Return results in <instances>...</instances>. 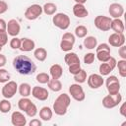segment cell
<instances>
[{
  "mask_svg": "<svg viewBox=\"0 0 126 126\" xmlns=\"http://www.w3.org/2000/svg\"><path fill=\"white\" fill-rule=\"evenodd\" d=\"M95 49H96V51L105 50V51H110V52H111V50H110V46H109V44H107V43H100V44L96 45Z\"/></svg>",
  "mask_w": 126,
  "mask_h": 126,
  "instance_id": "obj_43",
  "label": "cell"
},
{
  "mask_svg": "<svg viewBox=\"0 0 126 126\" xmlns=\"http://www.w3.org/2000/svg\"><path fill=\"white\" fill-rule=\"evenodd\" d=\"M25 112H26L27 116H29V117H34V116L37 114V107H36V105L32 102V103L30 105V107H29Z\"/></svg>",
  "mask_w": 126,
  "mask_h": 126,
  "instance_id": "obj_38",
  "label": "cell"
},
{
  "mask_svg": "<svg viewBox=\"0 0 126 126\" xmlns=\"http://www.w3.org/2000/svg\"><path fill=\"white\" fill-rule=\"evenodd\" d=\"M69 94H70V95L76 101H83L85 99V97H86V94H85L83 87L80 84H78V83L70 85V87H69Z\"/></svg>",
  "mask_w": 126,
  "mask_h": 126,
  "instance_id": "obj_7",
  "label": "cell"
},
{
  "mask_svg": "<svg viewBox=\"0 0 126 126\" xmlns=\"http://www.w3.org/2000/svg\"><path fill=\"white\" fill-rule=\"evenodd\" d=\"M116 66L118 67V73L122 78L126 77V60L125 59H121L118 60V62L116 63Z\"/></svg>",
  "mask_w": 126,
  "mask_h": 126,
  "instance_id": "obj_32",
  "label": "cell"
},
{
  "mask_svg": "<svg viewBox=\"0 0 126 126\" xmlns=\"http://www.w3.org/2000/svg\"><path fill=\"white\" fill-rule=\"evenodd\" d=\"M18 91L22 97H28L32 94V87L28 83H22L20 86H18Z\"/></svg>",
  "mask_w": 126,
  "mask_h": 126,
  "instance_id": "obj_22",
  "label": "cell"
},
{
  "mask_svg": "<svg viewBox=\"0 0 126 126\" xmlns=\"http://www.w3.org/2000/svg\"><path fill=\"white\" fill-rule=\"evenodd\" d=\"M111 21H112V19H111L110 17L98 15V16H96L95 19H94V26H95L96 29H98L99 31L107 32V31L110 30Z\"/></svg>",
  "mask_w": 126,
  "mask_h": 126,
  "instance_id": "obj_9",
  "label": "cell"
},
{
  "mask_svg": "<svg viewBox=\"0 0 126 126\" xmlns=\"http://www.w3.org/2000/svg\"><path fill=\"white\" fill-rule=\"evenodd\" d=\"M107 63H108V65L111 67V69L112 70H114V68L116 67V63H117V61H116V59L114 58V57H112V56H110V58L106 61Z\"/></svg>",
  "mask_w": 126,
  "mask_h": 126,
  "instance_id": "obj_46",
  "label": "cell"
},
{
  "mask_svg": "<svg viewBox=\"0 0 126 126\" xmlns=\"http://www.w3.org/2000/svg\"><path fill=\"white\" fill-rule=\"evenodd\" d=\"M32 103V101L30 99V98H28V97H22L21 99H19V101H18V107H19V109L20 110H22V111H26L29 107H30V105Z\"/></svg>",
  "mask_w": 126,
  "mask_h": 126,
  "instance_id": "obj_27",
  "label": "cell"
},
{
  "mask_svg": "<svg viewBox=\"0 0 126 126\" xmlns=\"http://www.w3.org/2000/svg\"><path fill=\"white\" fill-rule=\"evenodd\" d=\"M49 75L52 79H60L63 75V69L59 64H53L49 69Z\"/></svg>",
  "mask_w": 126,
  "mask_h": 126,
  "instance_id": "obj_19",
  "label": "cell"
},
{
  "mask_svg": "<svg viewBox=\"0 0 126 126\" xmlns=\"http://www.w3.org/2000/svg\"><path fill=\"white\" fill-rule=\"evenodd\" d=\"M29 125H30V126H41V125H42V122H41L39 119L33 118V119H32V120L29 122Z\"/></svg>",
  "mask_w": 126,
  "mask_h": 126,
  "instance_id": "obj_47",
  "label": "cell"
},
{
  "mask_svg": "<svg viewBox=\"0 0 126 126\" xmlns=\"http://www.w3.org/2000/svg\"><path fill=\"white\" fill-rule=\"evenodd\" d=\"M106 89L108 92V94H116L120 91V82L118 78L114 75L108 76L106 81H105Z\"/></svg>",
  "mask_w": 126,
  "mask_h": 126,
  "instance_id": "obj_6",
  "label": "cell"
},
{
  "mask_svg": "<svg viewBox=\"0 0 126 126\" xmlns=\"http://www.w3.org/2000/svg\"><path fill=\"white\" fill-rule=\"evenodd\" d=\"M119 113L123 116V117H126V103L123 102L119 108Z\"/></svg>",
  "mask_w": 126,
  "mask_h": 126,
  "instance_id": "obj_49",
  "label": "cell"
},
{
  "mask_svg": "<svg viewBox=\"0 0 126 126\" xmlns=\"http://www.w3.org/2000/svg\"><path fill=\"white\" fill-rule=\"evenodd\" d=\"M53 116V110L49 106H43L39 110V117L43 121H49L51 120Z\"/></svg>",
  "mask_w": 126,
  "mask_h": 126,
  "instance_id": "obj_20",
  "label": "cell"
},
{
  "mask_svg": "<svg viewBox=\"0 0 126 126\" xmlns=\"http://www.w3.org/2000/svg\"><path fill=\"white\" fill-rule=\"evenodd\" d=\"M6 32L9 35H11L13 37L17 36L21 32V26H20L19 22L16 19H11L10 21H8Z\"/></svg>",
  "mask_w": 126,
  "mask_h": 126,
  "instance_id": "obj_12",
  "label": "cell"
},
{
  "mask_svg": "<svg viewBox=\"0 0 126 126\" xmlns=\"http://www.w3.org/2000/svg\"><path fill=\"white\" fill-rule=\"evenodd\" d=\"M2 48H3V46L0 45V53H1V51H2Z\"/></svg>",
  "mask_w": 126,
  "mask_h": 126,
  "instance_id": "obj_52",
  "label": "cell"
},
{
  "mask_svg": "<svg viewBox=\"0 0 126 126\" xmlns=\"http://www.w3.org/2000/svg\"><path fill=\"white\" fill-rule=\"evenodd\" d=\"M68 67H69V72H70V74H72V75L77 74V73L80 72V70L82 69V67H81V62H80V63L72 64V65H70V66H68Z\"/></svg>",
  "mask_w": 126,
  "mask_h": 126,
  "instance_id": "obj_40",
  "label": "cell"
},
{
  "mask_svg": "<svg viewBox=\"0 0 126 126\" xmlns=\"http://www.w3.org/2000/svg\"><path fill=\"white\" fill-rule=\"evenodd\" d=\"M7 10H8V4L5 1L0 0V15L1 14H4Z\"/></svg>",
  "mask_w": 126,
  "mask_h": 126,
  "instance_id": "obj_45",
  "label": "cell"
},
{
  "mask_svg": "<svg viewBox=\"0 0 126 126\" xmlns=\"http://www.w3.org/2000/svg\"><path fill=\"white\" fill-rule=\"evenodd\" d=\"M87 81H88V86L91 88V89H98L100 88L103 83H104V80L102 78V76L100 74H91L88 78H87Z\"/></svg>",
  "mask_w": 126,
  "mask_h": 126,
  "instance_id": "obj_10",
  "label": "cell"
},
{
  "mask_svg": "<svg viewBox=\"0 0 126 126\" xmlns=\"http://www.w3.org/2000/svg\"><path fill=\"white\" fill-rule=\"evenodd\" d=\"M8 42V33L6 31H1L0 32V45L4 46Z\"/></svg>",
  "mask_w": 126,
  "mask_h": 126,
  "instance_id": "obj_41",
  "label": "cell"
},
{
  "mask_svg": "<svg viewBox=\"0 0 126 126\" xmlns=\"http://www.w3.org/2000/svg\"><path fill=\"white\" fill-rule=\"evenodd\" d=\"M110 56H111L110 55V51H105V50L96 51V54H95V57L100 62H106L110 58Z\"/></svg>",
  "mask_w": 126,
  "mask_h": 126,
  "instance_id": "obj_31",
  "label": "cell"
},
{
  "mask_svg": "<svg viewBox=\"0 0 126 126\" xmlns=\"http://www.w3.org/2000/svg\"><path fill=\"white\" fill-rule=\"evenodd\" d=\"M98 71H99V74H100L101 76H108L113 70L111 69V67L108 65L107 62H102V63L99 65Z\"/></svg>",
  "mask_w": 126,
  "mask_h": 126,
  "instance_id": "obj_30",
  "label": "cell"
},
{
  "mask_svg": "<svg viewBox=\"0 0 126 126\" xmlns=\"http://www.w3.org/2000/svg\"><path fill=\"white\" fill-rule=\"evenodd\" d=\"M64 61H65V63H66L68 66H70V65L75 64V63H80V58H79V56H78L75 52L69 51V52H67L66 55L64 56Z\"/></svg>",
  "mask_w": 126,
  "mask_h": 126,
  "instance_id": "obj_21",
  "label": "cell"
},
{
  "mask_svg": "<svg viewBox=\"0 0 126 126\" xmlns=\"http://www.w3.org/2000/svg\"><path fill=\"white\" fill-rule=\"evenodd\" d=\"M122 101V95L120 93L116 94H107L102 98V105L105 108H114Z\"/></svg>",
  "mask_w": 126,
  "mask_h": 126,
  "instance_id": "obj_5",
  "label": "cell"
},
{
  "mask_svg": "<svg viewBox=\"0 0 126 126\" xmlns=\"http://www.w3.org/2000/svg\"><path fill=\"white\" fill-rule=\"evenodd\" d=\"M35 80H36V82H38L39 84L44 85V84H47V83L49 82V80H50V75L47 74V73H45V72H41V73H38V74L36 75Z\"/></svg>",
  "mask_w": 126,
  "mask_h": 126,
  "instance_id": "obj_33",
  "label": "cell"
},
{
  "mask_svg": "<svg viewBox=\"0 0 126 126\" xmlns=\"http://www.w3.org/2000/svg\"><path fill=\"white\" fill-rule=\"evenodd\" d=\"M75 36L79 37V38H84L87 36V33H88V29L87 27L83 26V25H80V26H77L76 29H75Z\"/></svg>",
  "mask_w": 126,
  "mask_h": 126,
  "instance_id": "obj_28",
  "label": "cell"
},
{
  "mask_svg": "<svg viewBox=\"0 0 126 126\" xmlns=\"http://www.w3.org/2000/svg\"><path fill=\"white\" fill-rule=\"evenodd\" d=\"M43 13L42 7L38 4H32L29 6L25 11V18L29 21H34L36 20L41 14Z\"/></svg>",
  "mask_w": 126,
  "mask_h": 126,
  "instance_id": "obj_4",
  "label": "cell"
},
{
  "mask_svg": "<svg viewBox=\"0 0 126 126\" xmlns=\"http://www.w3.org/2000/svg\"><path fill=\"white\" fill-rule=\"evenodd\" d=\"M94 59H95L94 53H92V52L87 53V54L84 56V63L87 64V65H91L92 63H94Z\"/></svg>",
  "mask_w": 126,
  "mask_h": 126,
  "instance_id": "obj_39",
  "label": "cell"
},
{
  "mask_svg": "<svg viewBox=\"0 0 126 126\" xmlns=\"http://www.w3.org/2000/svg\"><path fill=\"white\" fill-rule=\"evenodd\" d=\"M42 11L44 14L48 15V16H51V15H54L57 11V6L54 4V3H51V2H47L45 3L43 6H42Z\"/></svg>",
  "mask_w": 126,
  "mask_h": 126,
  "instance_id": "obj_24",
  "label": "cell"
},
{
  "mask_svg": "<svg viewBox=\"0 0 126 126\" xmlns=\"http://www.w3.org/2000/svg\"><path fill=\"white\" fill-rule=\"evenodd\" d=\"M7 29V23L4 19H0V32L1 31H6Z\"/></svg>",
  "mask_w": 126,
  "mask_h": 126,
  "instance_id": "obj_50",
  "label": "cell"
},
{
  "mask_svg": "<svg viewBox=\"0 0 126 126\" xmlns=\"http://www.w3.org/2000/svg\"><path fill=\"white\" fill-rule=\"evenodd\" d=\"M108 43L114 47H120L125 44V36L123 33L113 32L108 36Z\"/></svg>",
  "mask_w": 126,
  "mask_h": 126,
  "instance_id": "obj_14",
  "label": "cell"
},
{
  "mask_svg": "<svg viewBox=\"0 0 126 126\" xmlns=\"http://www.w3.org/2000/svg\"><path fill=\"white\" fill-rule=\"evenodd\" d=\"M21 44H22V38H19L17 36H14L10 40V47L12 49H20Z\"/></svg>",
  "mask_w": 126,
  "mask_h": 126,
  "instance_id": "obj_37",
  "label": "cell"
},
{
  "mask_svg": "<svg viewBox=\"0 0 126 126\" xmlns=\"http://www.w3.org/2000/svg\"><path fill=\"white\" fill-rule=\"evenodd\" d=\"M108 13L111 18L113 19H119L124 14V8L119 3H112L108 7Z\"/></svg>",
  "mask_w": 126,
  "mask_h": 126,
  "instance_id": "obj_13",
  "label": "cell"
},
{
  "mask_svg": "<svg viewBox=\"0 0 126 126\" xmlns=\"http://www.w3.org/2000/svg\"><path fill=\"white\" fill-rule=\"evenodd\" d=\"M32 94L34 98H36L38 100H41V101L46 100L49 96L48 91L45 88H42V87H39V86H34L32 89Z\"/></svg>",
  "mask_w": 126,
  "mask_h": 126,
  "instance_id": "obj_11",
  "label": "cell"
},
{
  "mask_svg": "<svg viewBox=\"0 0 126 126\" xmlns=\"http://www.w3.org/2000/svg\"><path fill=\"white\" fill-rule=\"evenodd\" d=\"M48 88L53 92H59L62 90V83L59 81V79H52L50 78L49 82L47 83Z\"/></svg>",
  "mask_w": 126,
  "mask_h": 126,
  "instance_id": "obj_25",
  "label": "cell"
},
{
  "mask_svg": "<svg viewBox=\"0 0 126 126\" xmlns=\"http://www.w3.org/2000/svg\"><path fill=\"white\" fill-rule=\"evenodd\" d=\"M12 108V104L9 101V99L5 98L0 101V111L2 113H8Z\"/></svg>",
  "mask_w": 126,
  "mask_h": 126,
  "instance_id": "obj_34",
  "label": "cell"
},
{
  "mask_svg": "<svg viewBox=\"0 0 126 126\" xmlns=\"http://www.w3.org/2000/svg\"><path fill=\"white\" fill-rule=\"evenodd\" d=\"M73 46H74V43H72L70 41H67L64 39H61V41H60V49L64 52L71 51L73 49Z\"/></svg>",
  "mask_w": 126,
  "mask_h": 126,
  "instance_id": "obj_35",
  "label": "cell"
},
{
  "mask_svg": "<svg viewBox=\"0 0 126 126\" xmlns=\"http://www.w3.org/2000/svg\"><path fill=\"white\" fill-rule=\"evenodd\" d=\"M34 48H35V42L32 39L28 38V37L22 38V44H21L20 49L23 52H30V51L33 50Z\"/></svg>",
  "mask_w": 126,
  "mask_h": 126,
  "instance_id": "obj_17",
  "label": "cell"
},
{
  "mask_svg": "<svg viewBox=\"0 0 126 126\" xmlns=\"http://www.w3.org/2000/svg\"><path fill=\"white\" fill-rule=\"evenodd\" d=\"M14 69L21 75H32L36 71L35 63L26 55H18L13 59Z\"/></svg>",
  "mask_w": 126,
  "mask_h": 126,
  "instance_id": "obj_1",
  "label": "cell"
},
{
  "mask_svg": "<svg viewBox=\"0 0 126 126\" xmlns=\"http://www.w3.org/2000/svg\"><path fill=\"white\" fill-rule=\"evenodd\" d=\"M118 54H119V56H120L122 59H125V60H126V46H125V44H123V45H121V46L119 47V49H118Z\"/></svg>",
  "mask_w": 126,
  "mask_h": 126,
  "instance_id": "obj_44",
  "label": "cell"
},
{
  "mask_svg": "<svg viewBox=\"0 0 126 126\" xmlns=\"http://www.w3.org/2000/svg\"><path fill=\"white\" fill-rule=\"evenodd\" d=\"M10 79H11L10 73L4 68H0V83L1 84H3V83L5 84L8 81H10Z\"/></svg>",
  "mask_w": 126,
  "mask_h": 126,
  "instance_id": "obj_36",
  "label": "cell"
},
{
  "mask_svg": "<svg viewBox=\"0 0 126 126\" xmlns=\"http://www.w3.org/2000/svg\"><path fill=\"white\" fill-rule=\"evenodd\" d=\"M83 44H84V46H85L87 49L92 50V49H94V48L96 47V45H97V39H96V37L92 36V35L86 36L85 39H84Z\"/></svg>",
  "mask_w": 126,
  "mask_h": 126,
  "instance_id": "obj_23",
  "label": "cell"
},
{
  "mask_svg": "<svg viewBox=\"0 0 126 126\" xmlns=\"http://www.w3.org/2000/svg\"><path fill=\"white\" fill-rule=\"evenodd\" d=\"M73 14L77 18H85L89 15V12L84 4H78L76 3L73 6Z\"/></svg>",
  "mask_w": 126,
  "mask_h": 126,
  "instance_id": "obj_16",
  "label": "cell"
},
{
  "mask_svg": "<svg viewBox=\"0 0 126 126\" xmlns=\"http://www.w3.org/2000/svg\"><path fill=\"white\" fill-rule=\"evenodd\" d=\"M33 55H34V57H35L38 61L42 62V61H44V60L46 59V57H47V51H46V49L43 48V47H38V48L34 49Z\"/></svg>",
  "mask_w": 126,
  "mask_h": 126,
  "instance_id": "obj_26",
  "label": "cell"
},
{
  "mask_svg": "<svg viewBox=\"0 0 126 126\" xmlns=\"http://www.w3.org/2000/svg\"><path fill=\"white\" fill-rule=\"evenodd\" d=\"M87 72L84 70V69H81L80 72H78L77 74L74 75V80L76 83L78 84H83L87 81Z\"/></svg>",
  "mask_w": 126,
  "mask_h": 126,
  "instance_id": "obj_29",
  "label": "cell"
},
{
  "mask_svg": "<svg viewBox=\"0 0 126 126\" xmlns=\"http://www.w3.org/2000/svg\"><path fill=\"white\" fill-rule=\"evenodd\" d=\"M62 39L67 40V41H70V42H72V43H75V40H76L75 34H73V33H71V32H65V33L62 35Z\"/></svg>",
  "mask_w": 126,
  "mask_h": 126,
  "instance_id": "obj_42",
  "label": "cell"
},
{
  "mask_svg": "<svg viewBox=\"0 0 126 126\" xmlns=\"http://www.w3.org/2000/svg\"><path fill=\"white\" fill-rule=\"evenodd\" d=\"M52 22L55 27H57L58 29L63 30V31L67 30L71 23L69 16L65 13H55L52 18Z\"/></svg>",
  "mask_w": 126,
  "mask_h": 126,
  "instance_id": "obj_3",
  "label": "cell"
},
{
  "mask_svg": "<svg viewBox=\"0 0 126 126\" xmlns=\"http://www.w3.org/2000/svg\"><path fill=\"white\" fill-rule=\"evenodd\" d=\"M11 123L14 126H25L27 124V118L21 111H14L11 115Z\"/></svg>",
  "mask_w": 126,
  "mask_h": 126,
  "instance_id": "obj_15",
  "label": "cell"
},
{
  "mask_svg": "<svg viewBox=\"0 0 126 126\" xmlns=\"http://www.w3.org/2000/svg\"><path fill=\"white\" fill-rule=\"evenodd\" d=\"M17 91H18V84L15 81H8L7 83H5L4 87L2 88L1 94L5 98L10 99L16 94Z\"/></svg>",
  "mask_w": 126,
  "mask_h": 126,
  "instance_id": "obj_8",
  "label": "cell"
},
{
  "mask_svg": "<svg viewBox=\"0 0 126 126\" xmlns=\"http://www.w3.org/2000/svg\"><path fill=\"white\" fill-rule=\"evenodd\" d=\"M110 29L114 32H118V33H123L125 27H124V23L123 21L119 18V19H113L111 21V26Z\"/></svg>",
  "mask_w": 126,
  "mask_h": 126,
  "instance_id": "obj_18",
  "label": "cell"
},
{
  "mask_svg": "<svg viewBox=\"0 0 126 126\" xmlns=\"http://www.w3.org/2000/svg\"><path fill=\"white\" fill-rule=\"evenodd\" d=\"M7 63V58L4 54L0 53V68H3Z\"/></svg>",
  "mask_w": 126,
  "mask_h": 126,
  "instance_id": "obj_48",
  "label": "cell"
},
{
  "mask_svg": "<svg viewBox=\"0 0 126 126\" xmlns=\"http://www.w3.org/2000/svg\"><path fill=\"white\" fill-rule=\"evenodd\" d=\"M76 3H78V4H85L86 2H87V0H74Z\"/></svg>",
  "mask_w": 126,
  "mask_h": 126,
  "instance_id": "obj_51",
  "label": "cell"
},
{
  "mask_svg": "<svg viewBox=\"0 0 126 126\" xmlns=\"http://www.w3.org/2000/svg\"><path fill=\"white\" fill-rule=\"evenodd\" d=\"M71 104V97L68 94L63 93L61 94H59L57 96V98L55 99L54 103H53V111L55 112L56 115L59 116H63L67 113L68 107Z\"/></svg>",
  "mask_w": 126,
  "mask_h": 126,
  "instance_id": "obj_2",
  "label": "cell"
}]
</instances>
